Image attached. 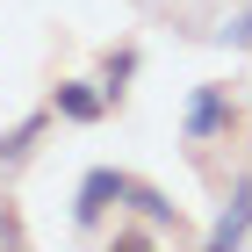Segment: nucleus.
<instances>
[{
  "instance_id": "f257e3e1",
  "label": "nucleus",
  "mask_w": 252,
  "mask_h": 252,
  "mask_svg": "<svg viewBox=\"0 0 252 252\" xmlns=\"http://www.w3.org/2000/svg\"><path fill=\"white\" fill-rule=\"evenodd\" d=\"M123 194H130V173H123V166H94V173H79L72 223H79V231H101L108 216H123Z\"/></svg>"
},
{
  "instance_id": "f03ea898",
  "label": "nucleus",
  "mask_w": 252,
  "mask_h": 252,
  "mask_svg": "<svg viewBox=\"0 0 252 252\" xmlns=\"http://www.w3.org/2000/svg\"><path fill=\"white\" fill-rule=\"evenodd\" d=\"M188 144H216V137H231L238 130V101H231V87H194V101H188Z\"/></svg>"
},
{
  "instance_id": "7ed1b4c3",
  "label": "nucleus",
  "mask_w": 252,
  "mask_h": 252,
  "mask_svg": "<svg viewBox=\"0 0 252 252\" xmlns=\"http://www.w3.org/2000/svg\"><path fill=\"white\" fill-rule=\"evenodd\" d=\"M245 238H252V173H238V180H231V202H223V216L209 223V245L231 252V245H245Z\"/></svg>"
},
{
  "instance_id": "20e7f679",
  "label": "nucleus",
  "mask_w": 252,
  "mask_h": 252,
  "mask_svg": "<svg viewBox=\"0 0 252 252\" xmlns=\"http://www.w3.org/2000/svg\"><path fill=\"white\" fill-rule=\"evenodd\" d=\"M116 108V101L101 94V79H65L58 94H51V116H65V123H101Z\"/></svg>"
},
{
  "instance_id": "39448f33",
  "label": "nucleus",
  "mask_w": 252,
  "mask_h": 252,
  "mask_svg": "<svg viewBox=\"0 0 252 252\" xmlns=\"http://www.w3.org/2000/svg\"><path fill=\"white\" fill-rule=\"evenodd\" d=\"M51 130V108H36V116H22L15 130H0V166H22V158L36 152V137Z\"/></svg>"
},
{
  "instance_id": "423d86ee",
  "label": "nucleus",
  "mask_w": 252,
  "mask_h": 252,
  "mask_svg": "<svg viewBox=\"0 0 252 252\" xmlns=\"http://www.w3.org/2000/svg\"><path fill=\"white\" fill-rule=\"evenodd\" d=\"M123 209H137V216H152L158 231H180V209L166 202L158 188H144V180H130V194H123Z\"/></svg>"
},
{
  "instance_id": "0eeeda50",
  "label": "nucleus",
  "mask_w": 252,
  "mask_h": 252,
  "mask_svg": "<svg viewBox=\"0 0 252 252\" xmlns=\"http://www.w3.org/2000/svg\"><path fill=\"white\" fill-rule=\"evenodd\" d=\"M137 79V43H123V51H108L101 58V94L108 101H123V87Z\"/></svg>"
},
{
  "instance_id": "6e6552de",
  "label": "nucleus",
  "mask_w": 252,
  "mask_h": 252,
  "mask_svg": "<svg viewBox=\"0 0 252 252\" xmlns=\"http://www.w3.org/2000/svg\"><path fill=\"white\" fill-rule=\"evenodd\" d=\"M223 43H231V51H252V7H245V15H231V29H223Z\"/></svg>"
}]
</instances>
